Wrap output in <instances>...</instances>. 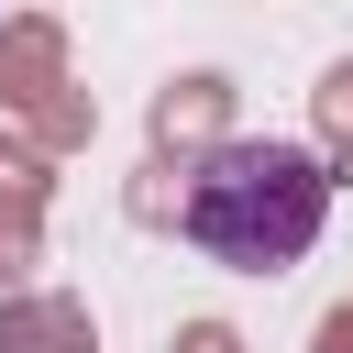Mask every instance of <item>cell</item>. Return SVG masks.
Returning a JSON list of instances; mask_svg holds the SVG:
<instances>
[{
    "label": "cell",
    "mask_w": 353,
    "mask_h": 353,
    "mask_svg": "<svg viewBox=\"0 0 353 353\" xmlns=\"http://www.w3.org/2000/svg\"><path fill=\"white\" fill-rule=\"evenodd\" d=\"M320 221H331V165L309 143H265V132L210 143L176 188V232L232 276H287L320 243Z\"/></svg>",
    "instance_id": "obj_1"
}]
</instances>
